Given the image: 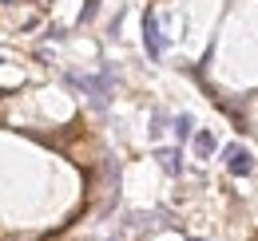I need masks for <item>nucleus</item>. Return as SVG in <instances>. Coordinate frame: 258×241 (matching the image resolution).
<instances>
[{"label":"nucleus","mask_w":258,"mask_h":241,"mask_svg":"<svg viewBox=\"0 0 258 241\" xmlns=\"http://www.w3.org/2000/svg\"><path fill=\"white\" fill-rule=\"evenodd\" d=\"M155 158H159V166L171 178H183V151H179V147H159Z\"/></svg>","instance_id":"obj_4"},{"label":"nucleus","mask_w":258,"mask_h":241,"mask_svg":"<svg viewBox=\"0 0 258 241\" xmlns=\"http://www.w3.org/2000/svg\"><path fill=\"white\" fill-rule=\"evenodd\" d=\"M96 12H99V0H88V4L80 8V24H88V20H96Z\"/></svg>","instance_id":"obj_7"},{"label":"nucleus","mask_w":258,"mask_h":241,"mask_svg":"<svg viewBox=\"0 0 258 241\" xmlns=\"http://www.w3.org/2000/svg\"><path fill=\"white\" fill-rule=\"evenodd\" d=\"M171 131H175V139H179V143H187V139H195V119L187 115V111H179L175 123H171Z\"/></svg>","instance_id":"obj_6"},{"label":"nucleus","mask_w":258,"mask_h":241,"mask_svg":"<svg viewBox=\"0 0 258 241\" xmlns=\"http://www.w3.org/2000/svg\"><path fill=\"white\" fill-rule=\"evenodd\" d=\"M215 151H219L215 131H195V154H199V158H211Z\"/></svg>","instance_id":"obj_5"},{"label":"nucleus","mask_w":258,"mask_h":241,"mask_svg":"<svg viewBox=\"0 0 258 241\" xmlns=\"http://www.w3.org/2000/svg\"><path fill=\"white\" fill-rule=\"evenodd\" d=\"M143 52H147V60H163V52H167V36H163L155 12H143Z\"/></svg>","instance_id":"obj_2"},{"label":"nucleus","mask_w":258,"mask_h":241,"mask_svg":"<svg viewBox=\"0 0 258 241\" xmlns=\"http://www.w3.org/2000/svg\"><path fill=\"white\" fill-rule=\"evenodd\" d=\"M223 162H226V170L234 174V178H246V174H254V154L246 151L242 143H230L223 151Z\"/></svg>","instance_id":"obj_3"},{"label":"nucleus","mask_w":258,"mask_h":241,"mask_svg":"<svg viewBox=\"0 0 258 241\" xmlns=\"http://www.w3.org/2000/svg\"><path fill=\"white\" fill-rule=\"evenodd\" d=\"M187 241H203V237H187Z\"/></svg>","instance_id":"obj_8"},{"label":"nucleus","mask_w":258,"mask_h":241,"mask_svg":"<svg viewBox=\"0 0 258 241\" xmlns=\"http://www.w3.org/2000/svg\"><path fill=\"white\" fill-rule=\"evenodd\" d=\"M68 83L72 87H80L84 95H92V107L103 111L107 107V99H111V71L103 67L99 75H80V71H68Z\"/></svg>","instance_id":"obj_1"}]
</instances>
